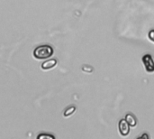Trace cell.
<instances>
[{"instance_id": "1", "label": "cell", "mask_w": 154, "mask_h": 139, "mask_svg": "<svg viewBox=\"0 0 154 139\" xmlns=\"http://www.w3.org/2000/svg\"><path fill=\"white\" fill-rule=\"evenodd\" d=\"M52 54H53V49L50 45H41V46H38L33 51V56L37 60L48 59Z\"/></svg>"}, {"instance_id": "2", "label": "cell", "mask_w": 154, "mask_h": 139, "mask_svg": "<svg viewBox=\"0 0 154 139\" xmlns=\"http://www.w3.org/2000/svg\"><path fill=\"white\" fill-rule=\"evenodd\" d=\"M143 61L145 66V69L149 72H153L154 71V61L152 57L150 54H146L143 57Z\"/></svg>"}, {"instance_id": "3", "label": "cell", "mask_w": 154, "mask_h": 139, "mask_svg": "<svg viewBox=\"0 0 154 139\" xmlns=\"http://www.w3.org/2000/svg\"><path fill=\"white\" fill-rule=\"evenodd\" d=\"M119 132L122 136L125 137L129 134L130 132V125L128 122L125 119H121L119 122Z\"/></svg>"}, {"instance_id": "4", "label": "cell", "mask_w": 154, "mask_h": 139, "mask_svg": "<svg viewBox=\"0 0 154 139\" xmlns=\"http://www.w3.org/2000/svg\"><path fill=\"white\" fill-rule=\"evenodd\" d=\"M56 64H57V61L55 59H51V60H48L45 62H43L41 67L42 70H50V69L54 68L56 66Z\"/></svg>"}, {"instance_id": "5", "label": "cell", "mask_w": 154, "mask_h": 139, "mask_svg": "<svg viewBox=\"0 0 154 139\" xmlns=\"http://www.w3.org/2000/svg\"><path fill=\"white\" fill-rule=\"evenodd\" d=\"M125 120L128 122V124L130 125V127H133V128H134V127L136 126L137 121H136V118H134V115H132V114H127L126 117H125Z\"/></svg>"}, {"instance_id": "6", "label": "cell", "mask_w": 154, "mask_h": 139, "mask_svg": "<svg viewBox=\"0 0 154 139\" xmlns=\"http://www.w3.org/2000/svg\"><path fill=\"white\" fill-rule=\"evenodd\" d=\"M75 110H76V109H75L74 107H70V108H69V109H67L65 110L64 116H65V117H69V116H70L71 114H73V113L75 112Z\"/></svg>"}, {"instance_id": "7", "label": "cell", "mask_w": 154, "mask_h": 139, "mask_svg": "<svg viewBox=\"0 0 154 139\" xmlns=\"http://www.w3.org/2000/svg\"><path fill=\"white\" fill-rule=\"evenodd\" d=\"M149 38H150L152 42H154V30H152V31L149 33Z\"/></svg>"}, {"instance_id": "8", "label": "cell", "mask_w": 154, "mask_h": 139, "mask_svg": "<svg viewBox=\"0 0 154 139\" xmlns=\"http://www.w3.org/2000/svg\"><path fill=\"white\" fill-rule=\"evenodd\" d=\"M141 137H146V138H148V136H146V135H143V136H142Z\"/></svg>"}]
</instances>
